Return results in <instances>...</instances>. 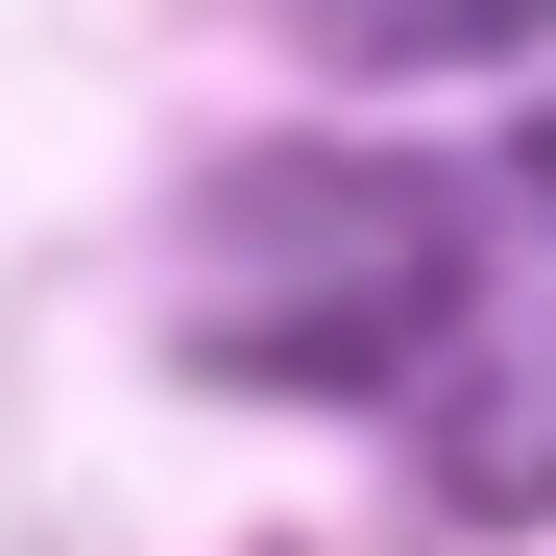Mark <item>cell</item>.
<instances>
[{
    "mask_svg": "<svg viewBox=\"0 0 556 556\" xmlns=\"http://www.w3.org/2000/svg\"><path fill=\"white\" fill-rule=\"evenodd\" d=\"M412 484L459 532L556 508V122L459 194V315H435V388H412Z\"/></svg>",
    "mask_w": 556,
    "mask_h": 556,
    "instance_id": "cell-2",
    "label": "cell"
},
{
    "mask_svg": "<svg viewBox=\"0 0 556 556\" xmlns=\"http://www.w3.org/2000/svg\"><path fill=\"white\" fill-rule=\"evenodd\" d=\"M435 315H459V194L388 146H242L194 218H169V339L218 388H363L412 412L435 388Z\"/></svg>",
    "mask_w": 556,
    "mask_h": 556,
    "instance_id": "cell-1",
    "label": "cell"
},
{
    "mask_svg": "<svg viewBox=\"0 0 556 556\" xmlns=\"http://www.w3.org/2000/svg\"><path fill=\"white\" fill-rule=\"evenodd\" d=\"M291 25H315L339 73H459V49H508V25H556V0H291Z\"/></svg>",
    "mask_w": 556,
    "mask_h": 556,
    "instance_id": "cell-3",
    "label": "cell"
}]
</instances>
